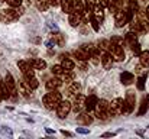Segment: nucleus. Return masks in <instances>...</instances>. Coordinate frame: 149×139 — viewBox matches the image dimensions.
Wrapping results in <instances>:
<instances>
[{"label":"nucleus","mask_w":149,"mask_h":139,"mask_svg":"<svg viewBox=\"0 0 149 139\" xmlns=\"http://www.w3.org/2000/svg\"><path fill=\"white\" fill-rule=\"evenodd\" d=\"M22 9L20 6L19 7H12V9H4V10H0V20L4 22V23H9V22H13L16 19H19V16L22 15Z\"/></svg>","instance_id":"nucleus-1"},{"label":"nucleus","mask_w":149,"mask_h":139,"mask_svg":"<svg viewBox=\"0 0 149 139\" xmlns=\"http://www.w3.org/2000/svg\"><path fill=\"white\" fill-rule=\"evenodd\" d=\"M61 100H62V96H61V93H58L56 90H51V93L44 96V104L49 110L56 109V106L59 104Z\"/></svg>","instance_id":"nucleus-2"},{"label":"nucleus","mask_w":149,"mask_h":139,"mask_svg":"<svg viewBox=\"0 0 149 139\" xmlns=\"http://www.w3.org/2000/svg\"><path fill=\"white\" fill-rule=\"evenodd\" d=\"M96 116L101 120H107L109 119V101L107 100H97L96 103Z\"/></svg>","instance_id":"nucleus-3"},{"label":"nucleus","mask_w":149,"mask_h":139,"mask_svg":"<svg viewBox=\"0 0 149 139\" xmlns=\"http://www.w3.org/2000/svg\"><path fill=\"white\" fill-rule=\"evenodd\" d=\"M107 52L111 55V58L114 61H123L125 59V51H123V46L122 45H117L114 42H110Z\"/></svg>","instance_id":"nucleus-4"},{"label":"nucleus","mask_w":149,"mask_h":139,"mask_svg":"<svg viewBox=\"0 0 149 139\" xmlns=\"http://www.w3.org/2000/svg\"><path fill=\"white\" fill-rule=\"evenodd\" d=\"M135 101H136V98H135V93L127 92L126 98L123 100V110H122V113H125V115L132 113L133 109H135Z\"/></svg>","instance_id":"nucleus-5"},{"label":"nucleus","mask_w":149,"mask_h":139,"mask_svg":"<svg viewBox=\"0 0 149 139\" xmlns=\"http://www.w3.org/2000/svg\"><path fill=\"white\" fill-rule=\"evenodd\" d=\"M122 110H123V98L116 97L114 100H111V103H109V115L110 116L122 115Z\"/></svg>","instance_id":"nucleus-6"},{"label":"nucleus","mask_w":149,"mask_h":139,"mask_svg":"<svg viewBox=\"0 0 149 139\" xmlns=\"http://www.w3.org/2000/svg\"><path fill=\"white\" fill-rule=\"evenodd\" d=\"M71 109L75 112V113H81L83 110H86V96L78 93L75 96V100H74V104H71Z\"/></svg>","instance_id":"nucleus-7"},{"label":"nucleus","mask_w":149,"mask_h":139,"mask_svg":"<svg viewBox=\"0 0 149 139\" xmlns=\"http://www.w3.org/2000/svg\"><path fill=\"white\" fill-rule=\"evenodd\" d=\"M55 110H56L58 117H59V119H64V117H65V116H68V113L71 112V103H70V101H67V100H61Z\"/></svg>","instance_id":"nucleus-8"},{"label":"nucleus","mask_w":149,"mask_h":139,"mask_svg":"<svg viewBox=\"0 0 149 139\" xmlns=\"http://www.w3.org/2000/svg\"><path fill=\"white\" fill-rule=\"evenodd\" d=\"M17 67L20 68V71L23 73V75H25L26 80L35 77V70L32 68V65H31L29 62H26V61H19V62H17Z\"/></svg>","instance_id":"nucleus-9"},{"label":"nucleus","mask_w":149,"mask_h":139,"mask_svg":"<svg viewBox=\"0 0 149 139\" xmlns=\"http://www.w3.org/2000/svg\"><path fill=\"white\" fill-rule=\"evenodd\" d=\"M130 31L135 32V34H142V32H146L148 31V23L146 20H132L130 22Z\"/></svg>","instance_id":"nucleus-10"},{"label":"nucleus","mask_w":149,"mask_h":139,"mask_svg":"<svg viewBox=\"0 0 149 139\" xmlns=\"http://www.w3.org/2000/svg\"><path fill=\"white\" fill-rule=\"evenodd\" d=\"M4 84H6V87L9 89L10 96H12V97H16V94H17V89H16V83H15V80H13V77H12V74H10V73H7V74H6V77H4Z\"/></svg>","instance_id":"nucleus-11"},{"label":"nucleus","mask_w":149,"mask_h":139,"mask_svg":"<svg viewBox=\"0 0 149 139\" xmlns=\"http://www.w3.org/2000/svg\"><path fill=\"white\" fill-rule=\"evenodd\" d=\"M114 23H116L117 28H123L126 23H129V22H127V17H126V13H125L123 9H122V10H117V12L114 13Z\"/></svg>","instance_id":"nucleus-12"},{"label":"nucleus","mask_w":149,"mask_h":139,"mask_svg":"<svg viewBox=\"0 0 149 139\" xmlns=\"http://www.w3.org/2000/svg\"><path fill=\"white\" fill-rule=\"evenodd\" d=\"M100 62H101V65H103L106 70H109V68H111V65H113V58H111V55H110L107 51H104V52L100 55Z\"/></svg>","instance_id":"nucleus-13"},{"label":"nucleus","mask_w":149,"mask_h":139,"mask_svg":"<svg viewBox=\"0 0 149 139\" xmlns=\"http://www.w3.org/2000/svg\"><path fill=\"white\" fill-rule=\"evenodd\" d=\"M91 13H93L94 19H96L99 23L103 22V19H104V10H103V6H101V4H97V3H96V6L93 7Z\"/></svg>","instance_id":"nucleus-14"},{"label":"nucleus","mask_w":149,"mask_h":139,"mask_svg":"<svg viewBox=\"0 0 149 139\" xmlns=\"http://www.w3.org/2000/svg\"><path fill=\"white\" fill-rule=\"evenodd\" d=\"M109 10L111 13H116L117 10L123 9V0H109Z\"/></svg>","instance_id":"nucleus-15"},{"label":"nucleus","mask_w":149,"mask_h":139,"mask_svg":"<svg viewBox=\"0 0 149 139\" xmlns=\"http://www.w3.org/2000/svg\"><path fill=\"white\" fill-rule=\"evenodd\" d=\"M68 22L72 28H77L80 23H81V15L80 13H75V12H71L70 13V17H68Z\"/></svg>","instance_id":"nucleus-16"},{"label":"nucleus","mask_w":149,"mask_h":139,"mask_svg":"<svg viewBox=\"0 0 149 139\" xmlns=\"http://www.w3.org/2000/svg\"><path fill=\"white\" fill-rule=\"evenodd\" d=\"M31 90H32V89L29 87V84H28V81H26V80L19 83V93H20L23 97H26V98H28V97L31 96Z\"/></svg>","instance_id":"nucleus-17"},{"label":"nucleus","mask_w":149,"mask_h":139,"mask_svg":"<svg viewBox=\"0 0 149 139\" xmlns=\"http://www.w3.org/2000/svg\"><path fill=\"white\" fill-rule=\"evenodd\" d=\"M120 80H122V83H123L125 86H129V84H132V83L135 81V75H133L132 73L123 71V73L120 74Z\"/></svg>","instance_id":"nucleus-18"},{"label":"nucleus","mask_w":149,"mask_h":139,"mask_svg":"<svg viewBox=\"0 0 149 139\" xmlns=\"http://www.w3.org/2000/svg\"><path fill=\"white\" fill-rule=\"evenodd\" d=\"M123 42L126 44V45L132 46L135 42H138V34H135V32H127L126 35H125V39H123Z\"/></svg>","instance_id":"nucleus-19"},{"label":"nucleus","mask_w":149,"mask_h":139,"mask_svg":"<svg viewBox=\"0 0 149 139\" xmlns=\"http://www.w3.org/2000/svg\"><path fill=\"white\" fill-rule=\"evenodd\" d=\"M28 62H29V64L32 65V68H35V70H44V68L47 67V62H45L44 59H39V58L29 59Z\"/></svg>","instance_id":"nucleus-20"},{"label":"nucleus","mask_w":149,"mask_h":139,"mask_svg":"<svg viewBox=\"0 0 149 139\" xmlns=\"http://www.w3.org/2000/svg\"><path fill=\"white\" fill-rule=\"evenodd\" d=\"M96 103H97V97H96L94 94L86 97V110H87V112L93 110V109L96 107Z\"/></svg>","instance_id":"nucleus-21"},{"label":"nucleus","mask_w":149,"mask_h":139,"mask_svg":"<svg viewBox=\"0 0 149 139\" xmlns=\"http://www.w3.org/2000/svg\"><path fill=\"white\" fill-rule=\"evenodd\" d=\"M61 84H62V80H59V78L55 77V78H51V80L47 81V89H48L49 92L51 90H56Z\"/></svg>","instance_id":"nucleus-22"},{"label":"nucleus","mask_w":149,"mask_h":139,"mask_svg":"<svg viewBox=\"0 0 149 139\" xmlns=\"http://www.w3.org/2000/svg\"><path fill=\"white\" fill-rule=\"evenodd\" d=\"M72 54H74V57H75V58H78V61H87V59H90V55H88V54H87L83 48L75 49Z\"/></svg>","instance_id":"nucleus-23"},{"label":"nucleus","mask_w":149,"mask_h":139,"mask_svg":"<svg viewBox=\"0 0 149 139\" xmlns=\"http://www.w3.org/2000/svg\"><path fill=\"white\" fill-rule=\"evenodd\" d=\"M84 9H86V4H84L83 0H72V12L81 15Z\"/></svg>","instance_id":"nucleus-24"},{"label":"nucleus","mask_w":149,"mask_h":139,"mask_svg":"<svg viewBox=\"0 0 149 139\" xmlns=\"http://www.w3.org/2000/svg\"><path fill=\"white\" fill-rule=\"evenodd\" d=\"M61 65H62L64 71H71V70H74V67H75L74 61H72V59H70V58H67V57H64V58H62Z\"/></svg>","instance_id":"nucleus-25"},{"label":"nucleus","mask_w":149,"mask_h":139,"mask_svg":"<svg viewBox=\"0 0 149 139\" xmlns=\"http://www.w3.org/2000/svg\"><path fill=\"white\" fill-rule=\"evenodd\" d=\"M78 93H81V84L80 83H70V87H68V94L71 96H77Z\"/></svg>","instance_id":"nucleus-26"},{"label":"nucleus","mask_w":149,"mask_h":139,"mask_svg":"<svg viewBox=\"0 0 149 139\" xmlns=\"http://www.w3.org/2000/svg\"><path fill=\"white\" fill-rule=\"evenodd\" d=\"M80 116H78V123H81V125H90L91 122H93V117L90 116V115H87V113H78Z\"/></svg>","instance_id":"nucleus-27"},{"label":"nucleus","mask_w":149,"mask_h":139,"mask_svg":"<svg viewBox=\"0 0 149 139\" xmlns=\"http://www.w3.org/2000/svg\"><path fill=\"white\" fill-rule=\"evenodd\" d=\"M139 59H141V64L143 67H149V51H141Z\"/></svg>","instance_id":"nucleus-28"},{"label":"nucleus","mask_w":149,"mask_h":139,"mask_svg":"<svg viewBox=\"0 0 149 139\" xmlns=\"http://www.w3.org/2000/svg\"><path fill=\"white\" fill-rule=\"evenodd\" d=\"M0 97H1V98H9V97H12L10 93H9V89L6 87V84H4L3 80H0Z\"/></svg>","instance_id":"nucleus-29"},{"label":"nucleus","mask_w":149,"mask_h":139,"mask_svg":"<svg viewBox=\"0 0 149 139\" xmlns=\"http://www.w3.org/2000/svg\"><path fill=\"white\" fill-rule=\"evenodd\" d=\"M61 6H62V10L65 13H71L72 12V0H61Z\"/></svg>","instance_id":"nucleus-30"},{"label":"nucleus","mask_w":149,"mask_h":139,"mask_svg":"<svg viewBox=\"0 0 149 139\" xmlns=\"http://www.w3.org/2000/svg\"><path fill=\"white\" fill-rule=\"evenodd\" d=\"M61 77H62V81H65V83H72L74 78H75L72 70H71V71H64V74H62Z\"/></svg>","instance_id":"nucleus-31"},{"label":"nucleus","mask_w":149,"mask_h":139,"mask_svg":"<svg viewBox=\"0 0 149 139\" xmlns=\"http://www.w3.org/2000/svg\"><path fill=\"white\" fill-rule=\"evenodd\" d=\"M52 39H54V42L56 44V45L62 46L65 44V39H64V36L61 35V34H58V32H55V34H52Z\"/></svg>","instance_id":"nucleus-32"},{"label":"nucleus","mask_w":149,"mask_h":139,"mask_svg":"<svg viewBox=\"0 0 149 139\" xmlns=\"http://www.w3.org/2000/svg\"><path fill=\"white\" fill-rule=\"evenodd\" d=\"M36 6H38L39 10L45 12V10L48 9V6H49V1H48V0H36Z\"/></svg>","instance_id":"nucleus-33"},{"label":"nucleus","mask_w":149,"mask_h":139,"mask_svg":"<svg viewBox=\"0 0 149 139\" xmlns=\"http://www.w3.org/2000/svg\"><path fill=\"white\" fill-rule=\"evenodd\" d=\"M52 74L61 77V75L64 74V68H62V65H54V67H52Z\"/></svg>","instance_id":"nucleus-34"},{"label":"nucleus","mask_w":149,"mask_h":139,"mask_svg":"<svg viewBox=\"0 0 149 139\" xmlns=\"http://www.w3.org/2000/svg\"><path fill=\"white\" fill-rule=\"evenodd\" d=\"M25 80H26V78H25ZM26 81H28V84H29V87H31L32 90L38 89V86H39V83H38V80H36L35 77H32V78H28Z\"/></svg>","instance_id":"nucleus-35"},{"label":"nucleus","mask_w":149,"mask_h":139,"mask_svg":"<svg viewBox=\"0 0 149 139\" xmlns=\"http://www.w3.org/2000/svg\"><path fill=\"white\" fill-rule=\"evenodd\" d=\"M109 45H110V41H107V39H101L99 42V49H101V51H109Z\"/></svg>","instance_id":"nucleus-36"},{"label":"nucleus","mask_w":149,"mask_h":139,"mask_svg":"<svg viewBox=\"0 0 149 139\" xmlns=\"http://www.w3.org/2000/svg\"><path fill=\"white\" fill-rule=\"evenodd\" d=\"M4 1H7L10 7H19L22 4V0H4Z\"/></svg>","instance_id":"nucleus-37"},{"label":"nucleus","mask_w":149,"mask_h":139,"mask_svg":"<svg viewBox=\"0 0 149 139\" xmlns=\"http://www.w3.org/2000/svg\"><path fill=\"white\" fill-rule=\"evenodd\" d=\"M90 22H91V26H93V29L97 32V31L100 29V23L97 22V20H96V19H94V16H93V15H91V17H90Z\"/></svg>","instance_id":"nucleus-38"},{"label":"nucleus","mask_w":149,"mask_h":139,"mask_svg":"<svg viewBox=\"0 0 149 139\" xmlns=\"http://www.w3.org/2000/svg\"><path fill=\"white\" fill-rule=\"evenodd\" d=\"M138 89L139 90H143L145 89V75L141 77V78H138Z\"/></svg>","instance_id":"nucleus-39"},{"label":"nucleus","mask_w":149,"mask_h":139,"mask_svg":"<svg viewBox=\"0 0 149 139\" xmlns=\"http://www.w3.org/2000/svg\"><path fill=\"white\" fill-rule=\"evenodd\" d=\"M132 51H133V54L139 55V54H141V45H139L138 42H135V44L132 45Z\"/></svg>","instance_id":"nucleus-40"},{"label":"nucleus","mask_w":149,"mask_h":139,"mask_svg":"<svg viewBox=\"0 0 149 139\" xmlns=\"http://www.w3.org/2000/svg\"><path fill=\"white\" fill-rule=\"evenodd\" d=\"M111 42L123 46V38H120V36H113V38H111Z\"/></svg>","instance_id":"nucleus-41"},{"label":"nucleus","mask_w":149,"mask_h":139,"mask_svg":"<svg viewBox=\"0 0 149 139\" xmlns=\"http://www.w3.org/2000/svg\"><path fill=\"white\" fill-rule=\"evenodd\" d=\"M48 1H49L51 6H58L61 3V0H48Z\"/></svg>","instance_id":"nucleus-42"},{"label":"nucleus","mask_w":149,"mask_h":139,"mask_svg":"<svg viewBox=\"0 0 149 139\" xmlns=\"http://www.w3.org/2000/svg\"><path fill=\"white\" fill-rule=\"evenodd\" d=\"M99 4H101L103 7H107V6H109V0H100Z\"/></svg>","instance_id":"nucleus-43"},{"label":"nucleus","mask_w":149,"mask_h":139,"mask_svg":"<svg viewBox=\"0 0 149 139\" xmlns=\"http://www.w3.org/2000/svg\"><path fill=\"white\" fill-rule=\"evenodd\" d=\"M145 13H146V19L149 20V6L146 7V10H145Z\"/></svg>","instance_id":"nucleus-44"},{"label":"nucleus","mask_w":149,"mask_h":139,"mask_svg":"<svg viewBox=\"0 0 149 139\" xmlns=\"http://www.w3.org/2000/svg\"><path fill=\"white\" fill-rule=\"evenodd\" d=\"M142 1H148V0H142Z\"/></svg>","instance_id":"nucleus-45"},{"label":"nucleus","mask_w":149,"mask_h":139,"mask_svg":"<svg viewBox=\"0 0 149 139\" xmlns=\"http://www.w3.org/2000/svg\"><path fill=\"white\" fill-rule=\"evenodd\" d=\"M1 1H4V0H0V3H1Z\"/></svg>","instance_id":"nucleus-46"},{"label":"nucleus","mask_w":149,"mask_h":139,"mask_svg":"<svg viewBox=\"0 0 149 139\" xmlns=\"http://www.w3.org/2000/svg\"><path fill=\"white\" fill-rule=\"evenodd\" d=\"M0 100H1V97H0Z\"/></svg>","instance_id":"nucleus-47"}]
</instances>
